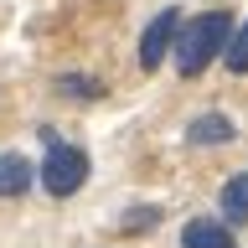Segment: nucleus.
Masks as SVG:
<instances>
[{
  "label": "nucleus",
  "mask_w": 248,
  "mask_h": 248,
  "mask_svg": "<svg viewBox=\"0 0 248 248\" xmlns=\"http://www.w3.org/2000/svg\"><path fill=\"white\" fill-rule=\"evenodd\" d=\"M228 36H232V16L228 11H207V16H197V21H186V26L176 31V42H170L176 73H181V78H202L207 62L222 57Z\"/></svg>",
  "instance_id": "f257e3e1"
},
{
  "label": "nucleus",
  "mask_w": 248,
  "mask_h": 248,
  "mask_svg": "<svg viewBox=\"0 0 248 248\" xmlns=\"http://www.w3.org/2000/svg\"><path fill=\"white\" fill-rule=\"evenodd\" d=\"M83 181H88V150L67 145V140H52L46 155H42V191L62 202V197H73Z\"/></svg>",
  "instance_id": "f03ea898"
},
{
  "label": "nucleus",
  "mask_w": 248,
  "mask_h": 248,
  "mask_svg": "<svg viewBox=\"0 0 248 248\" xmlns=\"http://www.w3.org/2000/svg\"><path fill=\"white\" fill-rule=\"evenodd\" d=\"M176 31H181V11H176V5H166V11L145 26V36H140V67H145V73H155V67L166 62L170 42H176Z\"/></svg>",
  "instance_id": "7ed1b4c3"
},
{
  "label": "nucleus",
  "mask_w": 248,
  "mask_h": 248,
  "mask_svg": "<svg viewBox=\"0 0 248 248\" xmlns=\"http://www.w3.org/2000/svg\"><path fill=\"white\" fill-rule=\"evenodd\" d=\"M181 248H238L228 222H217V217H191L181 228Z\"/></svg>",
  "instance_id": "20e7f679"
},
{
  "label": "nucleus",
  "mask_w": 248,
  "mask_h": 248,
  "mask_svg": "<svg viewBox=\"0 0 248 248\" xmlns=\"http://www.w3.org/2000/svg\"><path fill=\"white\" fill-rule=\"evenodd\" d=\"M232 140H238V129L228 114H197L186 124V145H232Z\"/></svg>",
  "instance_id": "39448f33"
},
{
  "label": "nucleus",
  "mask_w": 248,
  "mask_h": 248,
  "mask_svg": "<svg viewBox=\"0 0 248 248\" xmlns=\"http://www.w3.org/2000/svg\"><path fill=\"white\" fill-rule=\"evenodd\" d=\"M31 181H36V170H31L26 155H16V150L0 155V197H26Z\"/></svg>",
  "instance_id": "423d86ee"
},
{
  "label": "nucleus",
  "mask_w": 248,
  "mask_h": 248,
  "mask_svg": "<svg viewBox=\"0 0 248 248\" xmlns=\"http://www.w3.org/2000/svg\"><path fill=\"white\" fill-rule=\"evenodd\" d=\"M222 217L228 222H248V170H238V176H228V186H222Z\"/></svg>",
  "instance_id": "0eeeda50"
},
{
  "label": "nucleus",
  "mask_w": 248,
  "mask_h": 248,
  "mask_svg": "<svg viewBox=\"0 0 248 248\" xmlns=\"http://www.w3.org/2000/svg\"><path fill=\"white\" fill-rule=\"evenodd\" d=\"M222 62H228L232 78H248V21H243V26H232L228 46H222Z\"/></svg>",
  "instance_id": "6e6552de"
},
{
  "label": "nucleus",
  "mask_w": 248,
  "mask_h": 248,
  "mask_svg": "<svg viewBox=\"0 0 248 248\" xmlns=\"http://www.w3.org/2000/svg\"><path fill=\"white\" fill-rule=\"evenodd\" d=\"M57 93H62V98H98L104 83H98V78H83V73H62L57 78Z\"/></svg>",
  "instance_id": "1a4fd4ad"
},
{
  "label": "nucleus",
  "mask_w": 248,
  "mask_h": 248,
  "mask_svg": "<svg viewBox=\"0 0 248 248\" xmlns=\"http://www.w3.org/2000/svg\"><path fill=\"white\" fill-rule=\"evenodd\" d=\"M155 222H160V207H129V212L119 217V228H124V238H129V232H150Z\"/></svg>",
  "instance_id": "9d476101"
}]
</instances>
